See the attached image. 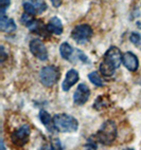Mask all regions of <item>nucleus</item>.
Masks as SVG:
<instances>
[{"instance_id": "1", "label": "nucleus", "mask_w": 141, "mask_h": 150, "mask_svg": "<svg viewBox=\"0 0 141 150\" xmlns=\"http://www.w3.org/2000/svg\"><path fill=\"white\" fill-rule=\"evenodd\" d=\"M123 54L118 47H110L105 52L103 59L99 66L100 73L104 77H111L122 64Z\"/></svg>"}, {"instance_id": "2", "label": "nucleus", "mask_w": 141, "mask_h": 150, "mask_svg": "<svg viewBox=\"0 0 141 150\" xmlns=\"http://www.w3.org/2000/svg\"><path fill=\"white\" fill-rule=\"evenodd\" d=\"M117 137H118V128H117L116 123L110 120L103 123L98 132L95 135H92L95 142L104 146H110L116 141Z\"/></svg>"}, {"instance_id": "3", "label": "nucleus", "mask_w": 141, "mask_h": 150, "mask_svg": "<svg viewBox=\"0 0 141 150\" xmlns=\"http://www.w3.org/2000/svg\"><path fill=\"white\" fill-rule=\"evenodd\" d=\"M53 124L56 131L62 133H72L78 131L79 122L72 115L66 113H57L53 116Z\"/></svg>"}, {"instance_id": "4", "label": "nucleus", "mask_w": 141, "mask_h": 150, "mask_svg": "<svg viewBox=\"0 0 141 150\" xmlns=\"http://www.w3.org/2000/svg\"><path fill=\"white\" fill-rule=\"evenodd\" d=\"M61 77L60 68L55 66H45L39 71V81L43 83V86L50 88L53 87L58 81Z\"/></svg>"}, {"instance_id": "5", "label": "nucleus", "mask_w": 141, "mask_h": 150, "mask_svg": "<svg viewBox=\"0 0 141 150\" xmlns=\"http://www.w3.org/2000/svg\"><path fill=\"white\" fill-rule=\"evenodd\" d=\"M92 36H93V30L87 23L75 25L71 31V38L79 45H85L89 42Z\"/></svg>"}, {"instance_id": "6", "label": "nucleus", "mask_w": 141, "mask_h": 150, "mask_svg": "<svg viewBox=\"0 0 141 150\" xmlns=\"http://www.w3.org/2000/svg\"><path fill=\"white\" fill-rule=\"evenodd\" d=\"M31 135V128L28 124H24L11 133V141L16 147H24L28 144Z\"/></svg>"}, {"instance_id": "7", "label": "nucleus", "mask_w": 141, "mask_h": 150, "mask_svg": "<svg viewBox=\"0 0 141 150\" xmlns=\"http://www.w3.org/2000/svg\"><path fill=\"white\" fill-rule=\"evenodd\" d=\"M29 48H30L31 53L38 58L41 62H46L48 60V50H47L45 43L43 42V40H41L39 38H34L30 41V45H29Z\"/></svg>"}, {"instance_id": "8", "label": "nucleus", "mask_w": 141, "mask_h": 150, "mask_svg": "<svg viewBox=\"0 0 141 150\" xmlns=\"http://www.w3.org/2000/svg\"><path fill=\"white\" fill-rule=\"evenodd\" d=\"M22 6L25 12L32 15H39L46 11L48 6L43 0H22Z\"/></svg>"}, {"instance_id": "9", "label": "nucleus", "mask_w": 141, "mask_h": 150, "mask_svg": "<svg viewBox=\"0 0 141 150\" xmlns=\"http://www.w3.org/2000/svg\"><path fill=\"white\" fill-rule=\"evenodd\" d=\"M90 90L88 86L85 83H80L73 94V103L78 106H83L88 102Z\"/></svg>"}, {"instance_id": "10", "label": "nucleus", "mask_w": 141, "mask_h": 150, "mask_svg": "<svg viewBox=\"0 0 141 150\" xmlns=\"http://www.w3.org/2000/svg\"><path fill=\"white\" fill-rule=\"evenodd\" d=\"M122 64L128 71L135 72L139 68V59L133 52H125L122 56Z\"/></svg>"}, {"instance_id": "11", "label": "nucleus", "mask_w": 141, "mask_h": 150, "mask_svg": "<svg viewBox=\"0 0 141 150\" xmlns=\"http://www.w3.org/2000/svg\"><path fill=\"white\" fill-rule=\"evenodd\" d=\"M79 79H80L79 72L74 69H70L66 73V77L62 83V89L65 92H68L78 81H79Z\"/></svg>"}, {"instance_id": "12", "label": "nucleus", "mask_w": 141, "mask_h": 150, "mask_svg": "<svg viewBox=\"0 0 141 150\" xmlns=\"http://www.w3.org/2000/svg\"><path fill=\"white\" fill-rule=\"evenodd\" d=\"M47 30L50 34H54V35H62L63 31H64V27H63V23L61 21V19L58 17L54 16L50 19V21L47 24Z\"/></svg>"}, {"instance_id": "13", "label": "nucleus", "mask_w": 141, "mask_h": 150, "mask_svg": "<svg viewBox=\"0 0 141 150\" xmlns=\"http://www.w3.org/2000/svg\"><path fill=\"white\" fill-rule=\"evenodd\" d=\"M17 29V25L14 19L9 18L6 15H0V30L2 32L12 33Z\"/></svg>"}, {"instance_id": "14", "label": "nucleus", "mask_w": 141, "mask_h": 150, "mask_svg": "<svg viewBox=\"0 0 141 150\" xmlns=\"http://www.w3.org/2000/svg\"><path fill=\"white\" fill-rule=\"evenodd\" d=\"M39 120H41V124L46 127L49 131H54V124H53V117H51L49 113L47 112L46 110L41 109L39 111Z\"/></svg>"}, {"instance_id": "15", "label": "nucleus", "mask_w": 141, "mask_h": 150, "mask_svg": "<svg viewBox=\"0 0 141 150\" xmlns=\"http://www.w3.org/2000/svg\"><path fill=\"white\" fill-rule=\"evenodd\" d=\"M109 106H110V98L108 95H100L97 97L95 104L92 105V108L97 111H101V110L105 109Z\"/></svg>"}, {"instance_id": "16", "label": "nucleus", "mask_w": 141, "mask_h": 150, "mask_svg": "<svg viewBox=\"0 0 141 150\" xmlns=\"http://www.w3.org/2000/svg\"><path fill=\"white\" fill-rule=\"evenodd\" d=\"M73 53H74L73 48H72V47H71L68 42H63L60 46L61 56H62L64 59H66V60L71 62L72 56H73Z\"/></svg>"}, {"instance_id": "17", "label": "nucleus", "mask_w": 141, "mask_h": 150, "mask_svg": "<svg viewBox=\"0 0 141 150\" xmlns=\"http://www.w3.org/2000/svg\"><path fill=\"white\" fill-rule=\"evenodd\" d=\"M88 79L89 81L92 83V85H95L97 87H104V81L103 78L101 77V75L99 74L97 71H93V72H90L88 74Z\"/></svg>"}, {"instance_id": "18", "label": "nucleus", "mask_w": 141, "mask_h": 150, "mask_svg": "<svg viewBox=\"0 0 141 150\" xmlns=\"http://www.w3.org/2000/svg\"><path fill=\"white\" fill-rule=\"evenodd\" d=\"M130 42L134 43L137 48L141 50V34L133 32L130 36Z\"/></svg>"}, {"instance_id": "19", "label": "nucleus", "mask_w": 141, "mask_h": 150, "mask_svg": "<svg viewBox=\"0 0 141 150\" xmlns=\"http://www.w3.org/2000/svg\"><path fill=\"white\" fill-rule=\"evenodd\" d=\"M75 57H76V59H80V60H81L82 62H84V64H90L89 58H88L81 50H79V49L75 50Z\"/></svg>"}, {"instance_id": "20", "label": "nucleus", "mask_w": 141, "mask_h": 150, "mask_svg": "<svg viewBox=\"0 0 141 150\" xmlns=\"http://www.w3.org/2000/svg\"><path fill=\"white\" fill-rule=\"evenodd\" d=\"M11 6V0H0V15H6V10Z\"/></svg>"}, {"instance_id": "21", "label": "nucleus", "mask_w": 141, "mask_h": 150, "mask_svg": "<svg viewBox=\"0 0 141 150\" xmlns=\"http://www.w3.org/2000/svg\"><path fill=\"white\" fill-rule=\"evenodd\" d=\"M50 1H51V4L54 8H60L63 3V0H50Z\"/></svg>"}, {"instance_id": "22", "label": "nucleus", "mask_w": 141, "mask_h": 150, "mask_svg": "<svg viewBox=\"0 0 141 150\" xmlns=\"http://www.w3.org/2000/svg\"><path fill=\"white\" fill-rule=\"evenodd\" d=\"M6 59V53L4 51V47L1 46V58H0V60H1V62H4Z\"/></svg>"}]
</instances>
